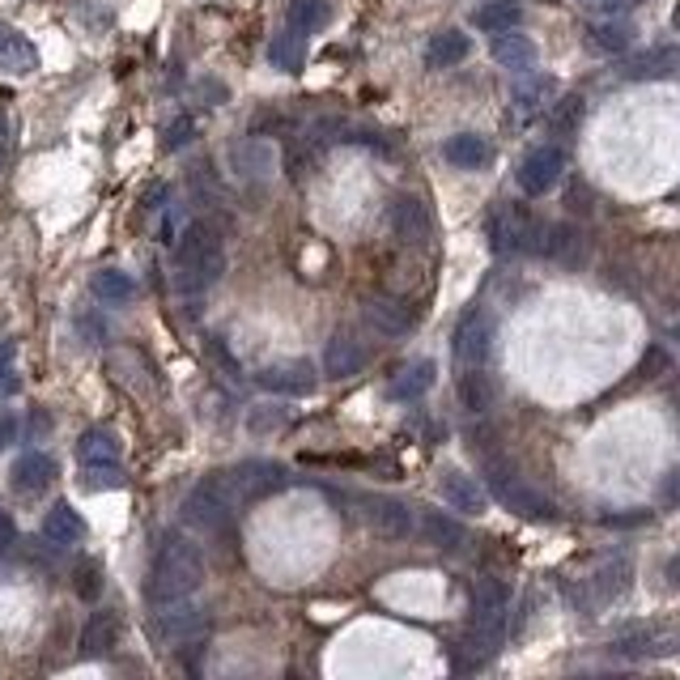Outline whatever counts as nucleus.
<instances>
[{"mask_svg":"<svg viewBox=\"0 0 680 680\" xmlns=\"http://www.w3.org/2000/svg\"><path fill=\"white\" fill-rule=\"evenodd\" d=\"M204 583V557L184 532H166L149 566V608L188 600Z\"/></svg>","mask_w":680,"mask_h":680,"instance_id":"obj_1","label":"nucleus"},{"mask_svg":"<svg viewBox=\"0 0 680 680\" xmlns=\"http://www.w3.org/2000/svg\"><path fill=\"white\" fill-rule=\"evenodd\" d=\"M226 273V247L222 235L204 222H192L175 239V290L179 293H204L213 290Z\"/></svg>","mask_w":680,"mask_h":680,"instance_id":"obj_2","label":"nucleus"},{"mask_svg":"<svg viewBox=\"0 0 680 680\" xmlns=\"http://www.w3.org/2000/svg\"><path fill=\"white\" fill-rule=\"evenodd\" d=\"M489 239L502 255H540L544 243V222L528 204H502L489 213Z\"/></svg>","mask_w":680,"mask_h":680,"instance_id":"obj_3","label":"nucleus"},{"mask_svg":"<svg viewBox=\"0 0 680 680\" xmlns=\"http://www.w3.org/2000/svg\"><path fill=\"white\" fill-rule=\"evenodd\" d=\"M235 511H239V506L226 498V489L217 486L213 473L184 498V519H188L192 528H200V532H226V528L235 524Z\"/></svg>","mask_w":680,"mask_h":680,"instance_id":"obj_4","label":"nucleus"},{"mask_svg":"<svg viewBox=\"0 0 680 680\" xmlns=\"http://www.w3.org/2000/svg\"><path fill=\"white\" fill-rule=\"evenodd\" d=\"M222 473H226V481L235 489V502L239 506L260 502L268 493H281V489L290 486V473L281 464H268V459H247L239 468H222Z\"/></svg>","mask_w":680,"mask_h":680,"instance_id":"obj_5","label":"nucleus"},{"mask_svg":"<svg viewBox=\"0 0 680 680\" xmlns=\"http://www.w3.org/2000/svg\"><path fill=\"white\" fill-rule=\"evenodd\" d=\"M613 655H626V659H651V655H672L677 651V630L672 626H659V621H638V626H626V630L613 633L608 642Z\"/></svg>","mask_w":680,"mask_h":680,"instance_id":"obj_6","label":"nucleus"},{"mask_svg":"<svg viewBox=\"0 0 680 680\" xmlns=\"http://www.w3.org/2000/svg\"><path fill=\"white\" fill-rule=\"evenodd\" d=\"M362 524L375 536H383V540H408V536L417 532L413 506L400 502V498H383V493L362 498Z\"/></svg>","mask_w":680,"mask_h":680,"instance_id":"obj_7","label":"nucleus"},{"mask_svg":"<svg viewBox=\"0 0 680 680\" xmlns=\"http://www.w3.org/2000/svg\"><path fill=\"white\" fill-rule=\"evenodd\" d=\"M200 630H204V608H200L196 595L153 608V633H158L162 642H188V638H196Z\"/></svg>","mask_w":680,"mask_h":680,"instance_id":"obj_8","label":"nucleus"},{"mask_svg":"<svg viewBox=\"0 0 680 680\" xmlns=\"http://www.w3.org/2000/svg\"><path fill=\"white\" fill-rule=\"evenodd\" d=\"M388 222H391V235L400 239L404 247H426L430 243V209L417 200V196H395L388 209Z\"/></svg>","mask_w":680,"mask_h":680,"instance_id":"obj_9","label":"nucleus"},{"mask_svg":"<svg viewBox=\"0 0 680 680\" xmlns=\"http://www.w3.org/2000/svg\"><path fill=\"white\" fill-rule=\"evenodd\" d=\"M506 613H511L506 587L498 579H477V587H473V630L502 638L506 633Z\"/></svg>","mask_w":680,"mask_h":680,"instance_id":"obj_10","label":"nucleus"},{"mask_svg":"<svg viewBox=\"0 0 680 680\" xmlns=\"http://www.w3.org/2000/svg\"><path fill=\"white\" fill-rule=\"evenodd\" d=\"M362 311H366V324H370L375 332H383V337H408L413 324H417L413 306H408L404 298H391V293H370V298L362 302Z\"/></svg>","mask_w":680,"mask_h":680,"instance_id":"obj_11","label":"nucleus"},{"mask_svg":"<svg viewBox=\"0 0 680 680\" xmlns=\"http://www.w3.org/2000/svg\"><path fill=\"white\" fill-rule=\"evenodd\" d=\"M562 171H566V153L557 146H540L519 162V188L528 196H544L562 179Z\"/></svg>","mask_w":680,"mask_h":680,"instance_id":"obj_12","label":"nucleus"},{"mask_svg":"<svg viewBox=\"0 0 680 680\" xmlns=\"http://www.w3.org/2000/svg\"><path fill=\"white\" fill-rule=\"evenodd\" d=\"M255 383L264 391H277V395H311L319 379H315V366H311V362L293 357V362H273V366H264V370L255 375Z\"/></svg>","mask_w":680,"mask_h":680,"instance_id":"obj_13","label":"nucleus"},{"mask_svg":"<svg viewBox=\"0 0 680 680\" xmlns=\"http://www.w3.org/2000/svg\"><path fill=\"white\" fill-rule=\"evenodd\" d=\"M489 340H493L489 315L486 311H468L459 319V332H455V357H459V366H481L489 357Z\"/></svg>","mask_w":680,"mask_h":680,"instance_id":"obj_14","label":"nucleus"},{"mask_svg":"<svg viewBox=\"0 0 680 680\" xmlns=\"http://www.w3.org/2000/svg\"><path fill=\"white\" fill-rule=\"evenodd\" d=\"M498 498H502V506H506V511H515L519 519H532V524H549V519H557V506H553V498H544L540 489L524 486L519 477L498 489Z\"/></svg>","mask_w":680,"mask_h":680,"instance_id":"obj_15","label":"nucleus"},{"mask_svg":"<svg viewBox=\"0 0 680 680\" xmlns=\"http://www.w3.org/2000/svg\"><path fill=\"white\" fill-rule=\"evenodd\" d=\"M366 366V344L353 337V332H337L324 349V375L328 379H353L362 375Z\"/></svg>","mask_w":680,"mask_h":680,"instance_id":"obj_16","label":"nucleus"},{"mask_svg":"<svg viewBox=\"0 0 680 680\" xmlns=\"http://www.w3.org/2000/svg\"><path fill=\"white\" fill-rule=\"evenodd\" d=\"M0 68L13 73V77H26V73L39 68V51H35V43H30L17 26H9V22H0Z\"/></svg>","mask_w":680,"mask_h":680,"instance_id":"obj_17","label":"nucleus"},{"mask_svg":"<svg viewBox=\"0 0 680 680\" xmlns=\"http://www.w3.org/2000/svg\"><path fill=\"white\" fill-rule=\"evenodd\" d=\"M442 502L451 506V511H464V515H486L489 498L486 489L477 486V477H464V473H442Z\"/></svg>","mask_w":680,"mask_h":680,"instance_id":"obj_18","label":"nucleus"},{"mask_svg":"<svg viewBox=\"0 0 680 680\" xmlns=\"http://www.w3.org/2000/svg\"><path fill=\"white\" fill-rule=\"evenodd\" d=\"M493 60H498L506 73H532L536 68V43L528 39V35L498 30V35H493Z\"/></svg>","mask_w":680,"mask_h":680,"instance_id":"obj_19","label":"nucleus"},{"mask_svg":"<svg viewBox=\"0 0 680 680\" xmlns=\"http://www.w3.org/2000/svg\"><path fill=\"white\" fill-rule=\"evenodd\" d=\"M55 459L43 455V451H30V455H22L17 464H13V489L17 493H43V489L55 481Z\"/></svg>","mask_w":680,"mask_h":680,"instance_id":"obj_20","label":"nucleus"},{"mask_svg":"<svg viewBox=\"0 0 680 680\" xmlns=\"http://www.w3.org/2000/svg\"><path fill=\"white\" fill-rule=\"evenodd\" d=\"M417 532L426 536L435 549H442V553H459V549L468 544V528L455 524V519L442 515V511H426V515L417 519Z\"/></svg>","mask_w":680,"mask_h":680,"instance_id":"obj_21","label":"nucleus"},{"mask_svg":"<svg viewBox=\"0 0 680 680\" xmlns=\"http://www.w3.org/2000/svg\"><path fill=\"white\" fill-rule=\"evenodd\" d=\"M540 255H549V260H557V264H579V255H583V235H579L570 222H544Z\"/></svg>","mask_w":680,"mask_h":680,"instance_id":"obj_22","label":"nucleus"},{"mask_svg":"<svg viewBox=\"0 0 680 680\" xmlns=\"http://www.w3.org/2000/svg\"><path fill=\"white\" fill-rule=\"evenodd\" d=\"M43 536L51 544H77V540H86V519L68 502H55L43 515Z\"/></svg>","mask_w":680,"mask_h":680,"instance_id":"obj_23","label":"nucleus"},{"mask_svg":"<svg viewBox=\"0 0 680 680\" xmlns=\"http://www.w3.org/2000/svg\"><path fill=\"white\" fill-rule=\"evenodd\" d=\"M442 158H446L451 166H459V171H477V166L489 162V146H486V137H477V133H455V137L442 146Z\"/></svg>","mask_w":680,"mask_h":680,"instance_id":"obj_24","label":"nucleus"},{"mask_svg":"<svg viewBox=\"0 0 680 680\" xmlns=\"http://www.w3.org/2000/svg\"><path fill=\"white\" fill-rule=\"evenodd\" d=\"M235 166L239 175L251 179V184H264L273 171H277V153L264 146V141H247V146L235 149Z\"/></svg>","mask_w":680,"mask_h":680,"instance_id":"obj_25","label":"nucleus"},{"mask_svg":"<svg viewBox=\"0 0 680 680\" xmlns=\"http://www.w3.org/2000/svg\"><path fill=\"white\" fill-rule=\"evenodd\" d=\"M115 642H119V621H115V613H95L90 621H86V630H81V651L95 659V655H106V651H115Z\"/></svg>","mask_w":680,"mask_h":680,"instance_id":"obj_26","label":"nucleus"},{"mask_svg":"<svg viewBox=\"0 0 680 680\" xmlns=\"http://www.w3.org/2000/svg\"><path fill=\"white\" fill-rule=\"evenodd\" d=\"M468 51H473V43H468L464 30H442V35L430 39V48H426V64L430 68H451V64L468 60Z\"/></svg>","mask_w":680,"mask_h":680,"instance_id":"obj_27","label":"nucleus"},{"mask_svg":"<svg viewBox=\"0 0 680 680\" xmlns=\"http://www.w3.org/2000/svg\"><path fill=\"white\" fill-rule=\"evenodd\" d=\"M430 388H435V362H413V366H404L391 379L388 391L395 400H417V395H426Z\"/></svg>","mask_w":680,"mask_h":680,"instance_id":"obj_28","label":"nucleus"},{"mask_svg":"<svg viewBox=\"0 0 680 680\" xmlns=\"http://www.w3.org/2000/svg\"><path fill=\"white\" fill-rule=\"evenodd\" d=\"M90 290H95L102 302H111V306H124V302L137 298V281H133L128 273H119V268H102V273H95Z\"/></svg>","mask_w":680,"mask_h":680,"instance_id":"obj_29","label":"nucleus"},{"mask_svg":"<svg viewBox=\"0 0 680 680\" xmlns=\"http://www.w3.org/2000/svg\"><path fill=\"white\" fill-rule=\"evenodd\" d=\"M302 60H306V35H298V30H286L268 43V64L281 73H298Z\"/></svg>","mask_w":680,"mask_h":680,"instance_id":"obj_30","label":"nucleus"},{"mask_svg":"<svg viewBox=\"0 0 680 680\" xmlns=\"http://www.w3.org/2000/svg\"><path fill=\"white\" fill-rule=\"evenodd\" d=\"M519 17H524V9L511 4V0H489V4H481V9L473 13L477 30H489V35H498V30H515Z\"/></svg>","mask_w":680,"mask_h":680,"instance_id":"obj_31","label":"nucleus"},{"mask_svg":"<svg viewBox=\"0 0 680 680\" xmlns=\"http://www.w3.org/2000/svg\"><path fill=\"white\" fill-rule=\"evenodd\" d=\"M583 115H587L583 98H562V102H553V111H549V133H553L557 141H570V137L579 133Z\"/></svg>","mask_w":680,"mask_h":680,"instance_id":"obj_32","label":"nucleus"},{"mask_svg":"<svg viewBox=\"0 0 680 680\" xmlns=\"http://www.w3.org/2000/svg\"><path fill=\"white\" fill-rule=\"evenodd\" d=\"M672 68H677V48H655L646 51V55H638L626 64V77L633 81H646V77H672Z\"/></svg>","mask_w":680,"mask_h":680,"instance_id":"obj_33","label":"nucleus"},{"mask_svg":"<svg viewBox=\"0 0 680 680\" xmlns=\"http://www.w3.org/2000/svg\"><path fill=\"white\" fill-rule=\"evenodd\" d=\"M77 455L81 464H119V438L111 430H90L77 442Z\"/></svg>","mask_w":680,"mask_h":680,"instance_id":"obj_34","label":"nucleus"},{"mask_svg":"<svg viewBox=\"0 0 680 680\" xmlns=\"http://www.w3.org/2000/svg\"><path fill=\"white\" fill-rule=\"evenodd\" d=\"M459 400H464V408L468 413H489V404H493V383H489V375H481V366H468V375L459 379Z\"/></svg>","mask_w":680,"mask_h":680,"instance_id":"obj_35","label":"nucleus"},{"mask_svg":"<svg viewBox=\"0 0 680 680\" xmlns=\"http://www.w3.org/2000/svg\"><path fill=\"white\" fill-rule=\"evenodd\" d=\"M328 17H332L328 0H290V30H298V35L328 26Z\"/></svg>","mask_w":680,"mask_h":680,"instance_id":"obj_36","label":"nucleus"},{"mask_svg":"<svg viewBox=\"0 0 680 680\" xmlns=\"http://www.w3.org/2000/svg\"><path fill=\"white\" fill-rule=\"evenodd\" d=\"M553 90H557L553 77H524V81L515 86V95H511L515 98V111H519V115H532V111H540V106L553 98Z\"/></svg>","mask_w":680,"mask_h":680,"instance_id":"obj_37","label":"nucleus"},{"mask_svg":"<svg viewBox=\"0 0 680 680\" xmlns=\"http://www.w3.org/2000/svg\"><path fill=\"white\" fill-rule=\"evenodd\" d=\"M595 587H600V595H604V600L621 595V591L630 587V562H626V557L604 562V566H600V575H595Z\"/></svg>","mask_w":680,"mask_h":680,"instance_id":"obj_38","label":"nucleus"},{"mask_svg":"<svg viewBox=\"0 0 680 680\" xmlns=\"http://www.w3.org/2000/svg\"><path fill=\"white\" fill-rule=\"evenodd\" d=\"M633 39V30L626 22H604V26H591V43L600 51H626Z\"/></svg>","mask_w":680,"mask_h":680,"instance_id":"obj_39","label":"nucleus"},{"mask_svg":"<svg viewBox=\"0 0 680 680\" xmlns=\"http://www.w3.org/2000/svg\"><path fill=\"white\" fill-rule=\"evenodd\" d=\"M204 353H209V357H213V362L222 366V375H226V379H239V375H243V366H239V357H235V349L226 344V337H217V332H209V337H204Z\"/></svg>","mask_w":680,"mask_h":680,"instance_id":"obj_40","label":"nucleus"},{"mask_svg":"<svg viewBox=\"0 0 680 680\" xmlns=\"http://www.w3.org/2000/svg\"><path fill=\"white\" fill-rule=\"evenodd\" d=\"M315 162H319V146H315V141H298V146H290L286 166H290L293 179H306V175L315 171Z\"/></svg>","mask_w":680,"mask_h":680,"instance_id":"obj_41","label":"nucleus"},{"mask_svg":"<svg viewBox=\"0 0 680 680\" xmlns=\"http://www.w3.org/2000/svg\"><path fill=\"white\" fill-rule=\"evenodd\" d=\"M86 489H119L124 486V473L119 464H86Z\"/></svg>","mask_w":680,"mask_h":680,"instance_id":"obj_42","label":"nucleus"},{"mask_svg":"<svg viewBox=\"0 0 680 680\" xmlns=\"http://www.w3.org/2000/svg\"><path fill=\"white\" fill-rule=\"evenodd\" d=\"M98 591H102V566L90 557V562L77 566V595L81 600H98Z\"/></svg>","mask_w":680,"mask_h":680,"instance_id":"obj_43","label":"nucleus"},{"mask_svg":"<svg viewBox=\"0 0 680 680\" xmlns=\"http://www.w3.org/2000/svg\"><path fill=\"white\" fill-rule=\"evenodd\" d=\"M192 133H196V124L188 119V115H179L171 128H166V137H162V146L166 149H184L188 141H192Z\"/></svg>","mask_w":680,"mask_h":680,"instance_id":"obj_44","label":"nucleus"},{"mask_svg":"<svg viewBox=\"0 0 680 680\" xmlns=\"http://www.w3.org/2000/svg\"><path fill=\"white\" fill-rule=\"evenodd\" d=\"M277 426H286V413H281V408H255V413H251V430H255V435L277 430Z\"/></svg>","mask_w":680,"mask_h":680,"instance_id":"obj_45","label":"nucleus"},{"mask_svg":"<svg viewBox=\"0 0 680 680\" xmlns=\"http://www.w3.org/2000/svg\"><path fill=\"white\" fill-rule=\"evenodd\" d=\"M13 435H17V421H13V413H0V451L13 442Z\"/></svg>","mask_w":680,"mask_h":680,"instance_id":"obj_46","label":"nucleus"},{"mask_svg":"<svg viewBox=\"0 0 680 680\" xmlns=\"http://www.w3.org/2000/svg\"><path fill=\"white\" fill-rule=\"evenodd\" d=\"M13 536H17V528H13L9 511H0V549H4V544H13Z\"/></svg>","mask_w":680,"mask_h":680,"instance_id":"obj_47","label":"nucleus"},{"mask_svg":"<svg viewBox=\"0 0 680 680\" xmlns=\"http://www.w3.org/2000/svg\"><path fill=\"white\" fill-rule=\"evenodd\" d=\"M9 149H13V137H9V128L0 124V171H4V162H9Z\"/></svg>","mask_w":680,"mask_h":680,"instance_id":"obj_48","label":"nucleus"},{"mask_svg":"<svg viewBox=\"0 0 680 680\" xmlns=\"http://www.w3.org/2000/svg\"><path fill=\"white\" fill-rule=\"evenodd\" d=\"M166 196V184H149V192H146V204L149 209H158V200Z\"/></svg>","mask_w":680,"mask_h":680,"instance_id":"obj_49","label":"nucleus"},{"mask_svg":"<svg viewBox=\"0 0 680 680\" xmlns=\"http://www.w3.org/2000/svg\"><path fill=\"white\" fill-rule=\"evenodd\" d=\"M9 357H13V344H9V340H0V366H4Z\"/></svg>","mask_w":680,"mask_h":680,"instance_id":"obj_50","label":"nucleus"}]
</instances>
